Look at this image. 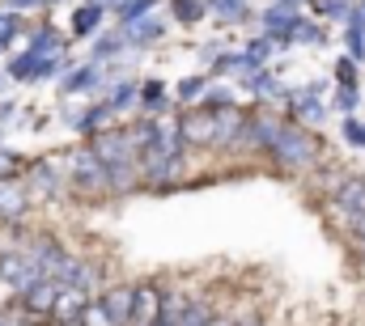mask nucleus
<instances>
[{"label":"nucleus","instance_id":"1","mask_svg":"<svg viewBox=\"0 0 365 326\" xmlns=\"http://www.w3.org/2000/svg\"><path fill=\"white\" fill-rule=\"evenodd\" d=\"M268 153H276V162L289 165V169H306V165H314V157H319V144L297 123H280V132H276Z\"/></svg>","mask_w":365,"mask_h":326},{"label":"nucleus","instance_id":"2","mask_svg":"<svg viewBox=\"0 0 365 326\" xmlns=\"http://www.w3.org/2000/svg\"><path fill=\"white\" fill-rule=\"evenodd\" d=\"M331 199H336V208L349 216L353 229L365 221V182L361 178H340V186L331 191Z\"/></svg>","mask_w":365,"mask_h":326},{"label":"nucleus","instance_id":"3","mask_svg":"<svg viewBox=\"0 0 365 326\" xmlns=\"http://www.w3.org/2000/svg\"><path fill=\"white\" fill-rule=\"evenodd\" d=\"M73 174H77V186H86V191H106L110 186V169L98 162V153H81L73 162Z\"/></svg>","mask_w":365,"mask_h":326},{"label":"nucleus","instance_id":"4","mask_svg":"<svg viewBox=\"0 0 365 326\" xmlns=\"http://www.w3.org/2000/svg\"><path fill=\"white\" fill-rule=\"evenodd\" d=\"M60 284L56 280H34L26 293H21V301H26V310L30 314H56V301H60Z\"/></svg>","mask_w":365,"mask_h":326},{"label":"nucleus","instance_id":"5","mask_svg":"<svg viewBox=\"0 0 365 326\" xmlns=\"http://www.w3.org/2000/svg\"><path fill=\"white\" fill-rule=\"evenodd\" d=\"M102 310L115 326H132V314H136V288H115L102 297Z\"/></svg>","mask_w":365,"mask_h":326},{"label":"nucleus","instance_id":"6","mask_svg":"<svg viewBox=\"0 0 365 326\" xmlns=\"http://www.w3.org/2000/svg\"><path fill=\"white\" fill-rule=\"evenodd\" d=\"M179 136L191 144H217V115H187L179 123Z\"/></svg>","mask_w":365,"mask_h":326},{"label":"nucleus","instance_id":"7","mask_svg":"<svg viewBox=\"0 0 365 326\" xmlns=\"http://www.w3.org/2000/svg\"><path fill=\"white\" fill-rule=\"evenodd\" d=\"M56 318H60V322L86 318V293H77V288H64V293H60V301H56Z\"/></svg>","mask_w":365,"mask_h":326},{"label":"nucleus","instance_id":"8","mask_svg":"<svg viewBox=\"0 0 365 326\" xmlns=\"http://www.w3.org/2000/svg\"><path fill=\"white\" fill-rule=\"evenodd\" d=\"M21 208H26V191L13 182H0V216L13 221V216H21Z\"/></svg>","mask_w":365,"mask_h":326},{"label":"nucleus","instance_id":"9","mask_svg":"<svg viewBox=\"0 0 365 326\" xmlns=\"http://www.w3.org/2000/svg\"><path fill=\"white\" fill-rule=\"evenodd\" d=\"M212 322V310L204 301H182L179 310V326H208Z\"/></svg>","mask_w":365,"mask_h":326},{"label":"nucleus","instance_id":"10","mask_svg":"<svg viewBox=\"0 0 365 326\" xmlns=\"http://www.w3.org/2000/svg\"><path fill=\"white\" fill-rule=\"evenodd\" d=\"M238 127H242V115H238V110L217 115V140H221V144H225V140H234V136H238Z\"/></svg>","mask_w":365,"mask_h":326},{"label":"nucleus","instance_id":"11","mask_svg":"<svg viewBox=\"0 0 365 326\" xmlns=\"http://www.w3.org/2000/svg\"><path fill=\"white\" fill-rule=\"evenodd\" d=\"M268 30H272V34H293V30H297L293 9H284V13H280V9H272V13H268Z\"/></svg>","mask_w":365,"mask_h":326},{"label":"nucleus","instance_id":"12","mask_svg":"<svg viewBox=\"0 0 365 326\" xmlns=\"http://www.w3.org/2000/svg\"><path fill=\"white\" fill-rule=\"evenodd\" d=\"M212 9H217V17H225V21H238V17L247 13V0H212Z\"/></svg>","mask_w":365,"mask_h":326},{"label":"nucleus","instance_id":"13","mask_svg":"<svg viewBox=\"0 0 365 326\" xmlns=\"http://www.w3.org/2000/svg\"><path fill=\"white\" fill-rule=\"evenodd\" d=\"M73 26H77V34H90L93 26H98V9H77V17H73Z\"/></svg>","mask_w":365,"mask_h":326},{"label":"nucleus","instance_id":"14","mask_svg":"<svg viewBox=\"0 0 365 326\" xmlns=\"http://www.w3.org/2000/svg\"><path fill=\"white\" fill-rule=\"evenodd\" d=\"M175 9H179L182 21H200V13H204V4H200V0H175Z\"/></svg>","mask_w":365,"mask_h":326},{"label":"nucleus","instance_id":"15","mask_svg":"<svg viewBox=\"0 0 365 326\" xmlns=\"http://www.w3.org/2000/svg\"><path fill=\"white\" fill-rule=\"evenodd\" d=\"M86 326H115V322H110V318H106V310H102V301H98V305H90V310H86Z\"/></svg>","mask_w":365,"mask_h":326},{"label":"nucleus","instance_id":"16","mask_svg":"<svg viewBox=\"0 0 365 326\" xmlns=\"http://www.w3.org/2000/svg\"><path fill=\"white\" fill-rule=\"evenodd\" d=\"M90 85H93V68H81V73L68 77V89H73V93H77V89H90Z\"/></svg>","mask_w":365,"mask_h":326},{"label":"nucleus","instance_id":"17","mask_svg":"<svg viewBox=\"0 0 365 326\" xmlns=\"http://www.w3.org/2000/svg\"><path fill=\"white\" fill-rule=\"evenodd\" d=\"M132 34H136V38H158V34H162V26H158V21H136V26H132Z\"/></svg>","mask_w":365,"mask_h":326},{"label":"nucleus","instance_id":"18","mask_svg":"<svg viewBox=\"0 0 365 326\" xmlns=\"http://www.w3.org/2000/svg\"><path fill=\"white\" fill-rule=\"evenodd\" d=\"M17 34V17H9V13H0V43H9Z\"/></svg>","mask_w":365,"mask_h":326},{"label":"nucleus","instance_id":"19","mask_svg":"<svg viewBox=\"0 0 365 326\" xmlns=\"http://www.w3.org/2000/svg\"><path fill=\"white\" fill-rule=\"evenodd\" d=\"M344 136L357 140V144H365V123H353V119H349V123H344Z\"/></svg>","mask_w":365,"mask_h":326},{"label":"nucleus","instance_id":"20","mask_svg":"<svg viewBox=\"0 0 365 326\" xmlns=\"http://www.w3.org/2000/svg\"><path fill=\"white\" fill-rule=\"evenodd\" d=\"M115 51H119V43H115V38H102V43H98V56H115Z\"/></svg>","mask_w":365,"mask_h":326},{"label":"nucleus","instance_id":"21","mask_svg":"<svg viewBox=\"0 0 365 326\" xmlns=\"http://www.w3.org/2000/svg\"><path fill=\"white\" fill-rule=\"evenodd\" d=\"M179 93H182V98H195V93H200V81H182Z\"/></svg>","mask_w":365,"mask_h":326},{"label":"nucleus","instance_id":"22","mask_svg":"<svg viewBox=\"0 0 365 326\" xmlns=\"http://www.w3.org/2000/svg\"><path fill=\"white\" fill-rule=\"evenodd\" d=\"M145 102H153V106H158V102H162V89H158V85H149V89H145Z\"/></svg>","mask_w":365,"mask_h":326},{"label":"nucleus","instance_id":"23","mask_svg":"<svg viewBox=\"0 0 365 326\" xmlns=\"http://www.w3.org/2000/svg\"><path fill=\"white\" fill-rule=\"evenodd\" d=\"M4 165H13V153H4V149H0V169H4Z\"/></svg>","mask_w":365,"mask_h":326},{"label":"nucleus","instance_id":"24","mask_svg":"<svg viewBox=\"0 0 365 326\" xmlns=\"http://www.w3.org/2000/svg\"><path fill=\"white\" fill-rule=\"evenodd\" d=\"M9 4H17V9H26V4H38V0H9Z\"/></svg>","mask_w":365,"mask_h":326},{"label":"nucleus","instance_id":"25","mask_svg":"<svg viewBox=\"0 0 365 326\" xmlns=\"http://www.w3.org/2000/svg\"><path fill=\"white\" fill-rule=\"evenodd\" d=\"M234 326H259V322L255 318H242V322H234Z\"/></svg>","mask_w":365,"mask_h":326},{"label":"nucleus","instance_id":"26","mask_svg":"<svg viewBox=\"0 0 365 326\" xmlns=\"http://www.w3.org/2000/svg\"><path fill=\"white\" fill-rule=\"evenodd\" d=\"M208 326H230V322H221V318H212V322H208Z\"/></svg>","mask_w":365,"mask_h":326},{"label":"nucleus","instance_id":"27","mask_svg":"<svg viewBox=\"0 0 365 326\" xmlns=\"http://www.w3.org/2000/svg\"><path fill=\"white\" fill-rule=\"evenodd\" d=\"M289 4H293V0H289Z\"/></svg>","mask_w":365,"mask_h":326}]
</instances>
